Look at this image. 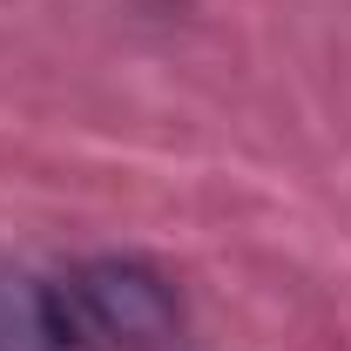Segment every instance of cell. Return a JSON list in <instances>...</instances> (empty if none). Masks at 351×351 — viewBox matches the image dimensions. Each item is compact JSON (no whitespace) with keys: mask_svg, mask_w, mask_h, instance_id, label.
Segmentation results:
<instances>
[{"mask_svg":"<svg viewBox=\"0 0 351 351\" xmlns=\"http://www.w3.org/2000/svg\"><path fill=\"white\" fill-rule=\"evenodd\" d=\"M0 351H75L68 298L14 263H0Z\"/></svg>","mask_w":351,"mask_h":351,"instance_id":"7a4b0ae2","label":"cell"},{"mask_svg":"<svg viewBox=\"0 0 351 351\" xmlns=\"http://www.w3.org/2000/svg\"><path fill=\"white\" fill-rule=\"evenodd\" d=\"M61 298H68V317H75V338L149 351V345H162L176 331V291L149 263L101 257V263H88V270H75V284Z\"/></svg>","mask_w":351,"mask_h":351,"instance_id":"6da1fadb","label":"cell"}]
</instances>
